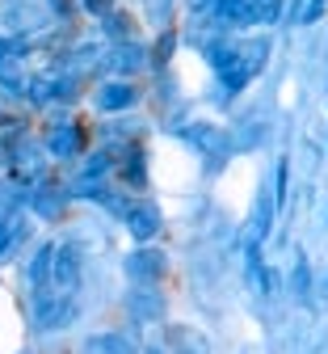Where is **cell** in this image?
I'll return each instance as SVG.
<instances>
[{
  "label": "cell",
  "mask_w": 328,
  "mask_h": 354,
  "mask_svg": "<svg viewBox=\"0 0 328 354\" xmlns=\"http://www.w3.org/2000/svg\"><path fill=\"white\" fill-rule=\"evenodd\" d=\"M0 84L5 88H26V72H21V38H0Z\"/></svg>",
  "instance_id": "cell-9"
},
{
  "label": "cell",
  "mask_w": 328,
  "mask_h": 354,
  "mask_svg": "<svg viewBox=\"0 0 328 354\" xmlns=\"http://www.w3.org/2000/svg\"><path fill=\"white\" fill-rule=\"evenodd\" d=\"M30 102L34 106H46V102H55V80H30Z\"/></svg>",
  "instance_id": "cell-22"
},
{
  "label": "cell",
  "mask_w": 328,
  "mask_h": 354,
  "mask_svg": "<svg viewBox=\"0 0 328 354\" xmlns=\"http://www.w3.org/2000/svg\"><path fill=\"white\" fill-rule=\"evenodd\" d=\"M5 21H9L13 30H38V26H42V13L30 9V5H9V9H5Z\"/></svg>",
  "instance_id": "cell-16"
},
{
  "label": "cell",
  "mask_w": 328,
  "mask_h": 354,
  "mask_svg": "<svg viewBox=\"0 0 328 354\" xmlns=\"http://www.w3.org/2000/svg\"><path fill=\"white\" fill-rule=\"evenodd\" d=\"M291 295H295L299 304L311 299V266H307V257H299L295 270H291Z\"/></svg>",
  "instance_id": "cell-15"
},
{
  "label": "cell",
  "mask_w": 328,
  "mask_h": 354,
  "mask_svg": "<svg viewBox=\"0 0 328 354\" xmlns=\"http://www.w3.org/2000/svg\"><path fill=\"white\" fill-rule=\"evenodd\" d=\"M106 68H110L118 80H131L135 72H144V68H148V51L139 47V42H118V47L106 55Z\"/></svg>",
  "instance_id": "cell-8"
},
{
  "label": "cell",
  "mask_w": 328,
  "mask_h": 354,
  "mask_svg": "<svg viewBox=\"0 0 328 354\" xmlns=\"http://www.w3.org/2000/svg\"><path fill=\"white\" fill-rule=\"evenodd\" d=\"M80 354H135V346L122 333H93V337H84Z\"/></svg>",
  "instance_id": "cell-14"
},
{
  "label": "cell",
  "mask_w": 328,
  "mask_h": 354,
  "mask_svg": "<svg viewBox=\"0 0 328 354\" xmlns=\"http://www.w3.org/2000/svg\"><path fill=\"white\" fill-rule=\"evenodd\" d=\"M173 47H177V34H173V30H164V34L156 38V47L148 51V55H152V64H168V59H173Z\"/></svg>",
  "instance_id": "cell-20"
},
{
  "label": "cell",
  "mask_w": 328,
  "mask_h": 354,
  "mask_svg": "<svg viewBox=\"0 0 328 354\" xmlns=\"http://www.w3.org/2000/svg\"><path fill=\"white\" fill-rule=\"evenodd\" d=\"M72 317H76V299L72 295H55V291L34 295V325L42 333H55V329L72 325Z\"/></svg>",
  "instance_id": "cell-1"
},
{
  "label": "cell",
  "mask_w": 328,
  "mask_h": 354,
  "mask_svg": "<svg viewBox=\"0 0 328 354\" xmlns=\"http://www.w3.org/2000/svg\"><path fill=\"white\" fill-rule=\"evenodd\" d=\"M324 5H328V0H295L291 21H295V26H311V21L324 17Z\"/></svg>",
  "instance_id": "cell-17"
},
{
  "label": "cell",
  "mask_w": 328,
  "mask_h": 354,
  "mask_svg": "<svg viewBox=\"0 0 328 354\" xmlns=\"http://www.w3.org/2000/svg\"><path fill=\"white\" fill-rule=\"evenodd\" d=\"M168 350L173 354H211V342L194 325H168Z\"/></svg>",
  "instance_id": "cell-11"
},
{
  "label": "cell",
  "mask_w": 328,
  "mask_h": 354,
  "mask_svg": "<svg viewBox=\"0 0 328 354\" xmlns=\"http://www.w3.org/2000/svg\"><path fill=\"white\" fill-rule=\"evenodd\" d=\"M46 152H51L55 160L84 156V127L80 122H51L46 127Z\"/></svg>",
  "instance_id": "cell-4"
},
{
  "label": "cell",
  "mask_w": 328,
  "mask_h": 354,
  "mask_svg": "<svg viewBox=\"0 0 328 354\" xmlns=\"http://www.w3.org/2000/svg\"><path fill=\"white\" fill-rule=\"evenodd\" d=\"M51 266H55V245H38L34 257H30V270H26L34 295H46V291H51Z\"/></svg>",
  "instance_id": "cell-12"
},
{
  "label": "cell",
  "mask_w": 328,
  "mask_h": 354,
  "mask_svg": "<svg viewBox=\"0 0 328 354\" xmlns=\"http://www.w3.org/2000/svg\"><path fill=\"white\" fill-rule=\"evenodd\" d=\"M126 313H131L139 325L164 321V295H160L156 287H135V291H126Z\"/></svg>",
  "instance_id": "cell-5"
},
{
  "label": "cell",
  "mask_w": 328,
  "mask_h": 354,
  "mask_svg": "<svg viewBox=\"0 0 328 354\" xmlns=\"http://www.w3.org/2000/svg\"><path fill=\"white\" fill-rule=\"evenodd\" d=\"M122 270L135 287H156L164 274H168V257L160 249H135L126 261H122Z\"/></svg>",
  "instance_id": "cell-2"
},
{
  "label": "cell",
  "mask_w": 328,
  "mask_h": 354,
  "mask_svg": "<svg viewBox=\"0 0 328 354\" xmlns=\"http://www.w3.org/2000/svg\"><path fill=\"white\" fill-rule=\"evenodd\" d=\"M269 215H273V207H269V198L261 194V198H257V215H253V241H261V236L269 232Z\"/></svg>",
  "instance_id": "cell-21"
},
{
  "label": "cell",
  "mask_w": 328,
  "mask_h": 354,
  "mask_svg": "<svg viewBox=\"0 0 328 354\" xmlns=\"http://www.w3.org/2000/svg\"><path fill=\"white\" fill-rule=\"evenodd\" d=\"M34 211L46 215V219L59 215V211H64V194H59V190H38V194H34Z\"/></svg>",
  "instance_id": "cell-19"
},
{
  "label": "cell",
  "mask_w": 328,
  "mask_h": 354,
  "mask_svg": "<svg viewBox=\"0 0 328 354\" xmlns=\"http://www.w3.org/2000/svg\"><path fill=\"white\" fill-rule=\"evenodd\" d=\"M51 9H55L59 17H68V13H72V0H51Z\"/></svg>",
  "instance_id": "cell-26"
},
{
  "label": "cell",
  "mask_w": 328,
  "mask_h": 354,
  "mask_svg": "<svg viewBox=\"0 0 328 354\" xmlns=\"http://www.w3.org/2000/svg\"><path fill=\"white\" fill-rule=\"evenodd\" d=\"M173 5H177V0H144V13H148L156 26H164V21L173 17Z\"/></svg>",
  "instance_id": "cell-24"
},
{
  "label": "cell",
  "mask_w": 328,
  "mask_h": 354,
  "mask_svg": "<svg viewBox=\"0 0 328 354\" xmlns=\"http://www.w3.org/2000/svg\"><path fill=\"white\" fill-rule=\"evenodd\" d=\"M265 59H269V38H249V42H240V47H236V68L249 80L265 68Z\"/></svg>",
  "instance_id": "cell-13"
},
{
  "label": "cell",
  "mask_w": 328,
  "mask_h": 354,
  "mask_svg": "<svg viewBox=\"0 0 328 354\" xmlns=\"http://www.w3.org/2000/svg\"><path fill=\"white\" fill-rule=\"evenodd\" d=\"M139 354H164V350H156V346H148V350H139Z\"/></svg>",
  "instance_id": "cell-27"
},
{
  "label": "cell",
  "mask_w": 328,
  "mask_h": 354,
  "mask_svg": "<svg viewBox=\"0 0 328 354\" xmlns=\"http://www.w3.org/2000/svg\"><path fill=\"white\" fill-rule=\"evenodd\" d=\"M139 102V84L135 80H106L102 88H97V106L106 110V114H118V110H131Z\"/></svg>",
  "instance_id": "cell-10"
},
{
  "label": "cell",
  "mask_w": 328,
  "mask_h": 354,
  "mask_svg": "<svg viewBox=\"0 0 328 354\" xmlns=\"http://www.w3.org/2000/svg\"><path fill=\"white\" fill-rule=\"evenodd\" d=\"M185 136H190V144H194L202 156H215V165H223V160H227V152H231V140L223 136L215 122H194L190 131H185Z\"/></svg>",
  "instance_id": "cell-6"
},
{
  "label": "cell",
  "mask_w": 328,
  "mask_h": 354,
  "mask_svg": "<svg viewBox=\"0 0 328 354\" xmlns=\"http://www.w3.org/2000/svg\"><path fill=\"white\" fill-rule=\"evenodd\" d=\"M84 9H88V13H97V17H110V13H114L110 0H84Z\"/></svg>",
  "instance_id": "cell-25"
},
{
  "label": "cell",
  "mask_w": 328,
  "mask_h": 354,
  "mask_svg": "<svg viewBox=\"0 0 328 354\" xmlns=\"http://www.w3.org/2000/svg\"><path fill=\"white\" fill-rule=\"evenodd\" d=\"M253 9H257L261 26H273L278 17H282V0H253Z\"/></svg>",
  "instance_id": "cell-23"
},
{
  "label": "cell",
  "mask_w": 328,
  "mask_h": 354,
  "mask_svg": "<svg viewBox=\"0 0 328 354\" xmlns=\"http://www.w3.org/2000/svg\"><path fill=\"white\" fill-rule=\"evenodd\" d=\"M106 21V30H110V38H118V42H135V26H131V17L126 13H110V17H102Z\"/></svg>",
  "instance_id": "cell-18"
},
{
  "label": "cell",
  "mask_w": 328,
  "mask_h": 354,
  "mask_svg": "<svg viewBox=\"0 0 328 354\" xmlns=\"http://www.w3.org/2000/svg\"><path fill=\"white\" fill-rule=\"evenodd\" d=\"M122 219H126V228H131L135 241H152V236L164 228V215H160L156 203H131V211H126Z\"/></svg>",
  "instance_id": "cell-7"
},
{
  "label": "cell",
  "mask_w": 328,
  "mask_h": 354,
  "mask_svg": "<svg viewBox=\"0 0 328 354\" xmlns=\"http://www.w3.org/2000/svg\"><path fill=\"white\" fill-rule=\"evenodd\" d=\"M80 274H84L80 249H76V245H64V249H55V266H51V291H55V295H76V287H80Z\"/></svg>",
  "instance_id": "cell-3"
}]
</instances>
